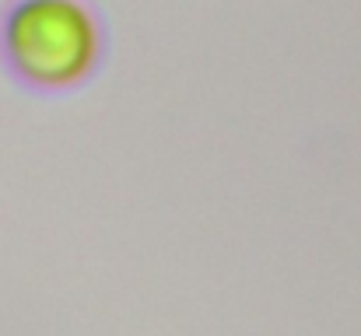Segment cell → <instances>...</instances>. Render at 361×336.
Here are the masks:
<instances>
[{"mask_svg": "<svg viewBox=\"0 0 361 336\" xmlns=\"http://www.w3.org/2000/svg\"><path fill=\"white\" fill-rule=\"evenodd\" d=\"M113 53L99 0H7L0 11V67L42 99L85 92Z\"/></svg>", "mask_w": 361, "mask_h": 336, "instance_id": "1", "label": "cell"}]
</instances>
